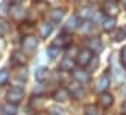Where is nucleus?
<instances>
[{
  "mask_svg": "<svg viewBox=\"0 0 126 115\" xmlns=\"http://www.w3.org/2000/svg\"><path fill=\"white\" fill-rule=\"evenodd\" d=\"M6 98H8V103L9 104H14L16 106L17 103H20L22 101V98H23V90L20 87H11L8 90V93H6Z\"/></svg>",
  "mask_w": 126,
  "mask_h": 115,
  "instance_id": "nucleus-1",
  "label": "nucleus"
},
{
  "mask_svg": "<svg viewBox=\"0 0 126 115\" xmlns=\"http://www.w3.org/2000/svg\"><path fill=\"white\" fill-rule=\"evenodd\" d=\"M92 58H94V51H90L89 48H84V50H81L78 53V56H76V64L84 67L92 61Z\"/></svg>",
  "mask_w": 126,
  "mask_h": 115,
  "instance_id": "nucleus-2",
  "label": "nucleus"
},
{
  "mask_svg": "<svg viewBox=\"0 0 126 115\" xmlns=\"http://www.w3.org/2000/svg\"><path fill=\"white\" fill-rule=\"evenodd\" d=\"M36 47H37V39H36L34 36L28 34V36H25V37L22 39V48L25 50V51H28V53L34 51Z\"/></svg>",
  "mask_w": 126,
  "mask_h": 115,
  "instance_id": "nucleus-3",
  "label": "nucleus"
},
{
  "mask_svg": "<svg viewBox=\"0 0 126 115\" xmlns=\"http://www.w3.org/2000/svg\"><path fill=\"white\" fill-rule=\"evenodd\" d=\"M109 83H110L109 75H108V73H104V75L98 79V83H96V86H95V90H98V92L104 93V90L109 87Z\"/></svg>",
  "mask_w": 126,
  "mask_h": 115,
  "instance_id": "nucleus-4",
  "label": "nucleus"
},
{
  "mask_svg": "<svg viewBox=\"0 0 126 115\" xmlns=\"http://www.w3.org/2000/svg\"><path fill=\"white\" fill-rule=\"evenodd\" d=\"M84 44H86V47H87L90 51H94V50H101V41L98 39V37H87Z\"/></svg>",
  "mask_w": 126,
  "mask_h": 115,
  "instance_id": "nucleus-5",
  "label": "nucleus"
},
{
  "mask_svg": "<svg viewBox=\"0 0 126 115\" xmlns=\"http://www.w3.org/2000/svg\"><path fill=\"white\" fill-rule=\"evenodd\" d=\"M69 97H70V90H67L65 87H59L53 93V98H55L56 101H65Z\"/></svg>",
  "mask_w": 126,
  "mask_h": 115,
  "instance_id": "nucleus-6",
  "label": "nucleus"
},
{
  "mask_svg": "<svg viewBox=\"0 0 126 115\" xmlns=\"http://www.w3.org/2000/svg\"><path fill=\"white\" fill-rule=\"evenodd\" d=\"M104 11L108 14H110V17H114V16H117V13H118V5L115 2H112V0H106Z\"/></svg>",
  "mask_w": 126,
  "mask_h": 115,
  "instance_id": "nucleus-7",
  "label": "nucleus"
},
{
  "mask_svg": "<svg viewBox=\"0 0 126 115\" xmlns=\"http://www.w3.org/2000/svg\"><path fill=\"white\" fill-rule=\"evenodd\" d=\"M9 14H11V17L14 19V20H22L23 16H25V11L19 6V5H14V6H11V11H9Z\"/></svg>",
  "mask_w": 126,
  "mask_h": 115,
  "instance_id": "nucleus-8",
  "label": "nucleus"
},
{
  "mask_svg": "<svg viewBox=\"0 0 126 115\" xmlns=\"http://www.w3.org/2000/svg\"><path fill=\"white\" fill-rule=\"evenodd\" d=\"M73 67H75V61L70 59V58H64L59 62V70H62V72H72Z\"/></svg>",
  "mask_w": 126,
  "mask_h": 115,
  "instance_id": "nucleus-9",
  "label": "nucleus"
},
{
  "mask_svg": "<svg viewBox=\"0 0 126 115\" xmlns=\"http://www.w3.org/2000/svg\"><path fill=\"white\" fill-rule=\"evenodd\" d=\"M73 78L78 81V83H89V79H90V76H89V73L87 72H83V70H76V72H73Z\"/></svg>",
  "mask_w": 126,
  "mask_h": 115,
  "instance_id": "nucleus-10",
  "label": "nucleus"
},
{
  "mask_svg": "<svg viewBox=\"0 0 126 115\" xmlns=\"http://www.w3.org/2000/svg\"><path fill=\"white\" fill-rule=\"evenodd\" d=\"M112 103H114L112 95H109V93H101V97H100V104H101L103 107H109Z\"/></svg>",
  "mask_w": 126,
  "mask_h": 115,
  "instance_id": "nucleus-11",
  "label": "nucleus"
},
{
  "mask_svg": "<svg viewBox=\"0 0 126 115\" xmlns=\"http://www.w3.org/2000/svg\"><path fill=\"white\" fill-rule=\"evenodd\" d=\"M70 39L72 37L69 36V34H61L59 37H56L55 39V42H53V45H59V47H65L67 44L70 42Z\"/></svg>",
  "mask_w": 126,
  "mask_h": 115,
  "instance_id": "nucleus-12",
  "label": "nucleus"
},
{
  "mask_svg": "<svg viewBox=\"0 0 126 115\" xmlns=\"http://www.w3.org/2000/svg\"><path fill=\"white\" fill-rule=\"evenodd\" d=\"M115 28V19L114 17H106L103 20V30L104 31H112Z\"/></svg>",
  "mask_w": 126,
  "mask_h": 115,
  "instance_id": "nucleus-13",
  "label": "nucleus"
},
{
  "mask_svg": "<svg viewBox=\"0 0 126 115\" xmlns=\"http://www.w3.org/2000/svg\"><path fill=\"white\" fill-rule=\"evenodd\" d=\"M78 27H79V19H78V16H72L69 19V22H67V25H65V30H76Z\"/></svg>",
  "mask_w": 126,
  "mask_h": 115,
  "instance_id": "nucleus-14",
  "label": "nucleus"
},
{
  "mask_svg": "<svg viewBox=\"0 0 126 115\" xmlns=\"http://www.w3.org/2000/svg\"><path fill=\"white\" fill-rule=\"evenodd\" d=\"M47 76H48V69L47 67H39V69L36 70V79L37 81H45L47 79Z\"/></svg>",
  "mask_w": 126,
  "mask_h": 115,
  "instance_id": "nucleus-15",
  "label": "nucleus"
},
{
  "mask_svg": "<svg viewBox=\"0 0 126 115\" xmlns=\"http://www.w3.org/2000/svg\"><path fill=\"white\" fill-rule=\"evenodd\" d=\"M51 30H53V25H51V23H42V25L39 27V33H41L42 37H47L51 33Z\"/></svg>",
  "mask_w": 126,
  "mask_h": 115,
  "instance_id": "nucleus-16",
  "label": "nucleus"
},
{
  "mask_svg": "<svg viewBox=\"0 0 126 115\" xmlns=\"http://www.w3.org/2000/svg\"><path fill=\"white\" fill-rule=\"evenodd\" d=\"M50 17H51L53 22H61V19L64 17V11L62 9H51Z\"/></svg>",
  "mask_w": 126,
  "mask_h": 115,
  "instance_id": "nucleus-17",
  "label": "nucleus"
},
{
  "mask_svg": "<svg viewBox=\"0 0 126 115\" xmlns=\"http://www.w3.org/2000/svg\"><path fill=\"white\" fill-rule=\"evenodd\" d=\"M8 11H11V6H9V2H2V5H0V17H5L8 14Z\"/></svg>",
  "mask_w": 126,
  "mask_h": 115,
  "instance_id": "nucleus-18",
  "label": "nucleus"
},
{
  "mask_svg": "<svg viewBox=\"0 0 126 115\" xmlns=\"http://www.w3.org/2000/svg\"><path fill=\"white\" fill-rule=\"evenodd\" d=\"M11 59H13V62L14 64H23L25 62V58H23V55L20 53V51H16V53H13V56H11Z\"/></svg>",
  "mask_w": 126,
  "mask_h": 115,
  "instance_id": "nucleus-19",
  "label": "nucleus"
},
{
  "mask_svg": "<svg viewBox=\"0 0 126 115\" xmlns=\"http://www.w3.org/2000/svg\"><path fill=\"white\" fill-rule=\"evenodd\" d=\"M8 79H9V73H8V70H6V69H2V70H0V86L6 84V83H8Z\"/></svg>",
  "mask_w": 126,
  "mask_h": 115,
  "instance_id": "nucleus-20",
  "label": "nucleus"
},
{
  "mask_svg": "<svg viewBox=\"0 0 126 115\" xmlns=\"http://www.w3.org/2000/svg\"><path fill=\"white\" fill-rule=\"evenodd\" d=\"M58 53H59V48H58L56 45H50V47L47 48V55L50 56V58H56Z\"/></svg>",
  "mask_w": 126,
  "mask_h": 115,
  "instance_id": "nucleus-21",
  "label": "nucleus"
},
{
  "mask_svg": "<svg viewBox=\"0 0 126 115\" xmlns=\"http://www.w3.org/2000/svg\"><path fill=\"white\" fill-rule=\"evenodd\" d=\"M3 109H5V112H6V115H16V114H17V109H16V106H14V104H9V103H8Z\"/></svg>",
  "mask_w": 126,
  "mask_h": 115,
  "instance_id": "nucleus-22",
  "label": "nucleus"
},
{
  "mask_svg": "<svg viewBox=\"0 0 126 115\" xmlns=\"http://www.w3.org/2000/svg\"><path fill=\"white\" fill-rule=\"evenodd\" d=\"M33 30V23H30V22H25V23H22L20 25V31L23 33V34H27V33H30ZM28 36V34H27Z\"/></svg>",
  "mask_w": 126,
  "mask_h": 115,
  "instance_id": "nucleus-23",
  "label": "nucleus"
},
{
  "mask_svg": "<svg viewBox=\"0 0 126 115\" xmlns=\"http://www.w3.org/2000/svg\"><path fill=\"white\" fill-rule=\"evenodd\" d=\"M123 37H126V27L125 28H122V30H118L117 33H115V36H114V41H122Z\"/></svg>",
  "mask_w": 126,
  "mask_h": 115,
  "instance_id": "nucleus-24",
  "label": "nucleus"
},
{
  "mask_svg": "<svg viewBox=\"0 0 126 115\" xmlns=\"http://www.w3.org/2000/svg\"><path fill=\"white\" fill-rule=\"evenodd\" d=\"M70 92H72V95H75L76 98L81 97V93H83V92H81V87H79V86H76V84H73L70 87Z\"/></svg>",
  "mask_w": 126,
  "mask_h": 115,
  "instance_id": "nucleus-25",
  "label": "nucleus"
},
{
  "mask_svg": "<svg viewBox=\"0 0 126 115\" xmlns=\"http://www.w3.org/2000/svg\"><path fill=\"white\" fill-rule=\"evenodd\" d=\"M84 115H98V112H96V107L95 106H87L84 109Z\"/></svg>",
  "mask_w": 126,
  "mask_h": 115,
  "instance_id": "nucleus-26",
  "label": "nucleus"
},
{
  "mask_svg": "<svg viewBox=\"0 0 126 115\" xmlns=\"http://www.w3.org/2000/svg\"><path fill=\"white\" fill-rule=\"evenodd\" d=\"M6 31H9V25H8L6 22L0 20V34H5Z\"/></svg>",
  "mask_w": 126,
  "mask_h": 115,
  "instance_id": "nucleus-27",
  "label": "nucleus"
},
{
  "mask_svg": "<svg viewBox=\"0 0 126 115\" xmlns=\"http://www.w3.org/2000/svg\"><path fill=\"white\" fill-rule=\"evenodd\" d=\"M120 59H122V64L125 65V69H126V47H123V48H122V53H120Z\"/></svg>",
  "mask_w": 126,
  "mask_h": 115,
  "instance_id": "nucleus-28",
  "label": "nucleus"
},
{
  "mask_svg": "<svg viewBox=\"0 0 126 115\" xmlns=\"http://www.w3.org/2000/svg\"><path fill=\"white\" fill-rule=\"evenodd\" d=\"M22 2H23V0H13L14 5H19V3H22Z\"/></svg>",
  "mask_w": 126,
  "mask_h": 115,
  "instance_id": "nucleus-29",
  "label": "nucleus"
},
{
  "mask_svg": "<svg viewBox=\"0 0 126 115\" xmlns=\"http://www.w3.org/2000/svg\"><path fill=\"white\" fill-rule=\"evenodd\" d=\"M123 6H125V9H126V0H123Z\"/></svg>",
  "mask_w": 126,
  "mask_h": 115,
  "instance_id": "nucleus-30",
  "label": "nucleus"
},
{
  "mask_svg": "<svg viewBox=\"0 0 126 115\" xmlns=\"http://www.w3.org/2000/svg\"><path fill=\"white\" fill-rule=\"evenodd\" d=\"M125 97H126V89H125Z\"/></svg>",
  "mask_w": 126,
  "mask_h": 115,
  "instance_id": "nucleus-31",
  "label": "nucleus"
},
{
  "mask_svg": "<svg viewBox=\"0 0 126 115\" xmlns=\"http://www.w3.org/2000/svg\"><path fill=\"white\" fill-rule=\"evenodd\" d=\"M123 107H125V111H126V104H125V106H123Z\"/></svg>",
  "mask_w": 126,
  "mask_h": 115,
  "instance_id": "nucleus-32",
  "label": "nucleus"
},
{
  "mask_svg": "<svg viewBox=\"0 0 126 115\" xmlns=\"http://www.w3.org/2000/svg\"><path fill=\"white\" fill-rule=\"evenodd\" d=\"M112 2H115V0H112Z\"/></svg>",
  "mask_w": 126,
  "mask_h": 115,
  "instance_id": "nucleus-33",
  "label": "nucleus"
}]
</instances>
